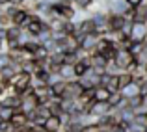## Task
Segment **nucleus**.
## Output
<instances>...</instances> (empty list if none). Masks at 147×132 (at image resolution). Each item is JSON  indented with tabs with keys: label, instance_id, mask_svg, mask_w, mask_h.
Segmentation results:
<instances>
[{
	"label": "nucleus",
	"instance_id": "nucleus-19",
	"mask_svg": "<svg viewBox=\"0 0 147 132\" xmlns=\"http://www.w3.org/2000/svg\"><path fill=\"white\" fill-rule=\"evenodd\" d=\"M125 2H127V6H129V7H134V9H136V7L144 6L145 0H125Z\"/></svg>",
	"mask_w": 147,
	"mask_h": 132
},
{
	"label": "nucleus",
	"instance_id": "nucleus-11",
	"mask_svg": "<svg viewBox=\"0 0 147 132\" xmlns=\"http://www.w3.org/2000/svg\"><path fill=\"white\" fill-rule=\"evenodd\" d=\"M112 95H114V93H112V91H110L108 88H104V86H99V88H95L93 99L97 100V102H108Z\"/></svg>",
	"mask_w": 147,
	"mask_h": 132
},
{
	"label": "nucleus",
	"instance_id": "nucleus-14",
	"mask_svg": "<svg viewBox=\"0 0 147 132\" xmlns=\"http://www.w3.org/2000/svg\"><path fill=\"white\" fill-rule=\"evenodd\" d=\"M145 46H147V45L144 43V41H132V43H130V46H129V52L132 54L134 58H138V56H140V54L145 50Z\"/></svg>",
	"mask_w": 147,
	"mask_h": 132
},
{
	"label": "nucleus",
	"instance_id": "nucleus-10",
	"mask_svg": "<svg viewBox=\"0 0 147 132\" xmlns=\"http://www.w3.org/2000/svg\"><path fill=\"white\" fill-rule=\"evenodd\" d=\"M58 75H60L61 80H65V82H71V80H76L75 78V69H73V65H60V69H58Z\"/></svg>",
	"mask_w": 147,
	"mask_h": 132
},
{
	"label": "nucleus",
	"instance_id": "nucleus-8",
	"mask_svg": "<svg viewBox=\"0 0 147 132\" xmlns=\"http://www.w3.org/2000/svg\"><path fill=\"white\" fill-rule=\"evenodd\" d=\"M43 129L47 132H63V125H61V119L58 115H50L43 123Z\"/></svg>",
	"mask_w": 147,
	"mask_h": 132
},
{
	"label": "nucleus",
	"instance_id": "nucleus-17",
	"mask_svg": "<svg viewBox=\"0 0 147 132\" xmlns=\"http://www.w3.org/2000/svg\"><path fill=\"white\" fill-rule=\"evenodd\" d=\"M13 114H15L13 108H6V106H2V104H0V117H2V121H7V123H9L11 117H13Z\"/></svg>",
	"mask_w": 147,
	"mask_h": 132
},
{
	"label": "nucleus",
	"instance_id": "nucleus-22",
	"mask_svg": "<svg viewBox=\"0 0 147 132\" xmlns=\"http://www.w3.org/2000/svg\"><path fill=\"white\" fill-rule=\"evenodd\" d=\"M9 6V0H0V7H6Z\"/></svg>",
	"mask_w": 147,
	"mask_h": 132
},
{
	"label": "nucleus",
	"instance_id": "nucleus-3",
	"mask_svg": "<svg viewBox=\"0 0 147 132\" xmlns=\"http://www.w3.org/2000/svg\"><path fill=\"white\" fill-rule=\"evenodd\" d=\"M21 99H22V102H21V108H19V110H21V112H24L26 115L34 114V112L37 110V106H39V102H37V99L34 97V93H32V91H30L28 95L21 97Z\"/></svg>",
	"mask_w": 147,
	"mask_h": 132
},
{
	"label": "nucleus",
	"instance_id": "nucleus-1",
	"mask_svg": "<svg viewBox=\"0 0 147 132\" xmlns=\"http://www.w3.org/2000/svg\"><path fill=\"white\" fill-rule=\"evenodd\" d=\"M11 93H15V95L19 97H24L28 95L30 91H32V75H28V73H19V75H15L13 78H11Z\"/></svg>",
	"mask_w": 147,
	"mask_h": 132
},
{
	"label": "nucleus",
	"instance_id": "nucleus-7",
	"mask_svg": "<svg viewBox=\"0 0 147 132\" xmlns=\"http://www.w3.org/2000/svg\"><path fill=\"white\" fill-rule=\"evenodd\" d=\"M121 97L125 100H129V99H134V97H140L142 95V86L138 82H132V84H129L125 89H121Z\"/></svg>",
	"mask_w": 147,
	"mask_h": 132
},
{
	"label": "nucleus",
	"instance_id": "nucleus-21",
	"mask_svg": "<svg viewBox=\"0 0 147 132\" xmlns=\"http://www.w3.org/2000/svg\"><path fill=\"white\" fill-rule=\"evenodd\" d=\"M4 45H6V41L0 37V54H4Z\"/></svg>",
	"mask_w": 147,
	"mask_h": 132
},
{
	"label": "nucleus",
	"instance_id": "nucleus-13",
	"mask_svg": "<svg viewBox=\"0 0 147 132\" xmlns=\"http://www.w3.org/2000/svg\"><path fill=\"white\" fill-rule=\"evenodd\" d=\"M134 82V78H132V75L130 73H121V75L117 76V88H119V91L121 89H125L129 84H132Z\"/></svg>",
	"mask_w": 147,
	"mask_h": 132
},
{
	"label": "nucleus",
	"instance_id": "nucleus-2",
	"mask_svg": "<svg viewBox=\"0 0 147 132\" xmlns=\"http://www.w3.org/2000/svg\"><path fill=\"white\" fill-rule=\"evenodd\" d=\"M100 37H102V36H99L97 32L86 34V36H80V37H78V39H80V50H84V52H88V54L95 52V48H97Z\"/></svg>",
	"mask_w": 147,
	"mask_h": 132
},
{
	"label": "nucleus",
	"instance_id": "nucleus-15",
	"mask_svg": "<svg viewBox=\"0 0 147 132\" xmlns=\"http://www.w3.org/2000/svg\"><path fill=\"white\" fill-rule=\"evenodd\" d=\"M134 125L138 127H144V129H147V112H136L134 114Z\"/></svg>",
	"mask_w": 147,
	"mask_h": 132
},
{
	"label": "nucleus",
	"instance_id": "nucleus-18",
	"mask_svg": "<svg viewBox=\"0 0 147 132\" xmlns=\"http://www.w3.org/2000/svg\"><path fill=\"white\" fill-rule=\"evenodd\" d=\"M80 132H102V127L97 123H91V125H84Z\"/></svg>",
	"mask_w": 147,
	"mask_h": 132
},
{
	"label": "nucleus",
	"instance_id": "nucleus-9",
	"mask_svg": "<svg viewBox=\"0 0 147 132\" xmlns=\"http://www.w3.org/2000/svg\"><path fill=\"white\" fill-rule=\"evenodd\" d=\"M145 37H147V24L132 22V34H130V39H132V41H145Z\"/></svg>",
	"mask_w": 147,
	"mask_h": 132
},
{
	"label": "nucleus",
	"instance_id": "nucleus-16",
	"mask_svg": "<svg viewBox=\"0 0 147 132\" xmlns=\"http://www.w3.org/2000/svg\"><path fill=\"white\" fill-rule=\"evenodd\" d=\"M93 4H95V0H73L75 9H90Z\"/></svg>",
	"mask_w": 147,
	"mask_h": 132
},
{
	"label": "nucleus",
	"instance_id": "nucleus-5",
	"mask_svg": "<svg viewBox=\"0 0 147 132\" xmlns=\"http://www.w3.org/2000/svg\"><path fill=\"white\" fill-rule=\"evenodd\" d=\"M21 102H22V99L19 95H15V93H11V91H7L6 95L0 99V104H2V106L13 108V110H19V108H21Z\"/></svg>",
	"mask_w": 147,
	"mask_h": 132
},
{
	"label": "nucleus",
	"instance_id": "nucleus-4",
	"mask_svg": "<svg viewBox=\"0 0 147 132\" xmlns=\"http://www.w3.org/2000/svg\"><path fill=\"white\" fill-rule=\"evenodd\" d=\"M90 63H91V69H93L95 73H99V75H104V71H106V65H108V60L102 56V54L93 52V54L90 56Z\"/></svg>",
	"mask_w": 147,
	"mask_h": 132
},
{
	"label": "nucleus",
	"instance_id": "nucleus-6",
	"mask_svg": "<svg viewBox=\"0 0 147 132\" xmlns=\"http://www.w3.org/2000/svg\"><path fill=\"white\" fill-rule=\"evenodd\" d=\"M9 123L13 125V129H28L30 127L28 115H26L24 112H21V110H15V114H13V117H11Z\"/></svg>",
	"mask_w": 147,
	"mask_h": 132
},
{
	"label": "nucleus",
	"instance_id": "nucleus-20",
	"mask_svg": "<svg viewBox=\"0 0 147 132\" xmlns=\"http://www.w3.org/2000/svg\"><path fill=\"white\" fill-rule=\"evenodd\" d=\"M9 6H13V7H24L26 6V0H9Z\"/></svg>",
	"mask_w": 147,
	"mask_h": 132
},
{
	"label": "nucleus",
	"instance_id": "nucleus-12",
	"mask_svg": "<svg viewBox=\"0 0 147 132\" xmlns=\"http://www.w3.org/2000/svg\"><path fill=\"white\" fill-rule=\"evenodd\" d=\"M132 22H140V24H147V6H145V4L134 9Z\"/></svg>",
	"mask_w": 147,
	"mask_h": 132
}]
</instances>
